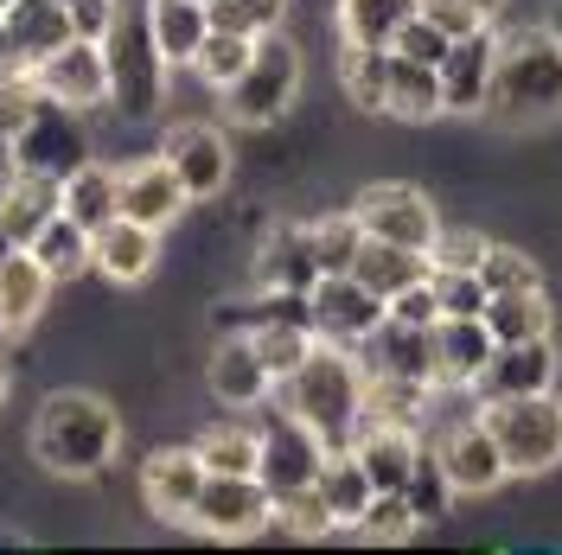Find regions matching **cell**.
Segmentation results:
<instances>
[{"label": "cell", "mask_w": 562, "mask_h": 555, "mask_svg": "<svg viewBox=\"0 0 562 555\" xmlns=\"http://www.w3.org/2000/svg\"><path fill=\"white\" fill-rule=\"evenodd\" d=\"M122 448V416L97 389H52L33 416V460L58 479H97Z\"/></svg>", "instance_id": "obj_1"}, {"label": "cell", "mask_w": 562, "mask_h": 555, "mask_svg": "<svg viewBox=\"0 0 562 555\" xmlns=\"http://www.w3.org/2000/svg\"><path fill=\"white\" fill-rule=\"evenodd\" d=\"M486 115L498 128H530V122H557L562 115V38L550 26L498 33Z\"/></svg>", "instance_id": "obj_2"}, {"label": "cell", "mask_w": 562, "mask_h": 555, "mask_svg": "<svg viewBox=\"0 0 562 555\" xmlns=\"http://www.w3.org/2000/svg\"><path fill=\"white\" fill-rule=\"evenodd\" d=\"M276 389H281V409L301 416L307 428H319L333 448H346V434L364 416V364L351 358V346H326L319 339L307 351V364L288 371Z\"/></svg>", "instance_id": "obj_3"}, {"label": "cell", "mask_w": 562, "mask_h": 555, "mask_svg": "<svg viewBox=\"0 0 562 555\" xmlns=\"http://www.w3.org/2000/svg\"><path fill=\"white\" fill-rule=\"evenodd\" d=\"M103 58H109V103L122 109L128 122L160 115L173 65H167V58H160V45H154L147 0H140V7H128V0L115 7V26H109V38H103Z\"/></svg>", "instance_id": "obj_4"}, {"label": "cell", "mask_w": 562, "mask_h": 555, "mask_svg": "<svg viewBox=\"0 0 562 555\" xmlns=\"http://www.w3.org/2000/svg\"><path fill=\"white\" fill-rule=\"evenodd\" d=\"M486 434L505 453V473L512 479H537V473H557L562 466V403L543 396H505V403H480Z\"/></svg>", "instance_id": "obj_5"}, {"label": "cell", "mask_w": 562, "mask_h": 555, "mask_svg": "<svg viewBox=\"0 0 562 555\" xmlns=\"http://www.w3.org/2000/svg\"><path fill=\"white\" fill-rule=\"evenodd\" d=\"M294 97H301V45L269 33L256 45L249 70L224 90V115H231L237 128H269V122H281V115L294 109Z\"/></svg>", "instance_id": "obj_6"}, {"label": "cell", "mask_w": 562, "mask_h": 555, "mask_svg": "<svg viewBox=\"0 0 562 555\" xmlns=\"http://www.w3.org/2000/svg\"><path fill=\"white\" fill-rule=\"evenodd\" d=\"M192 530L211 543H249V536L276 530V498L256 473H211L192 505Z\"/></svg>", "instance_id": "obj_7"}, {"label": "cell", "mask_w": 562, "mask_h": 555, "mask_svg": "<svg viewBox=\"0 0 562 555\" xmlns=\"http://www.w3.org/2000/svg\"><path fill=\"white\" fill-rule=\"evenodd\" d=\"M384 313H390V301L371 294L358 275H319L307 287V326L326 346H364L384 326Z\"/></svg>", "instance_id": "obj_8"}, {"label": "cell", "mask_w": 562, "mask_h": 555, "mask_svg": "<svg viewBox=\"0 0 562 555\" xmlns=\"http://www.w3.org/2000/svg\"><path fill=\"white\" fill-rule=\"evenodd\" d=\"M13 160L20 173H52V179H70L83 160H90V128H83V109H65V103H38L33 122L13 135Z\"/></svg>", "instance_id": "obj_9"}, {"label": "cell", "mask_w": 562, "mask_h": 555, "mask_svg": "<svg viewBox=\"0 0 562 555\" xmlns=\"http://www.w3.org/2000/svg\"><path fill=\"white\" fill-rule=\"evenodd\" d=\"M358 224L364 237H384V243H409V249H428L441 217H435V199L422 185H403V179H384V185H364L358 192Z\"/></svg>", "instance_id": "obj_10"}, {"label": "cell", "mask_w": 562, "mask_h": 555, "mask_svg": "<svg viewBox=\"0 0 562 555\" xmlns=\"http://www.w3.org/2000/svg\"><path fill=\"white\" fill-rule=\"evenodd\" d=\"M326 453H333V441H326L319 428H307L301 416L281 409V416L262 428V466H256V479L269 486V498H281V491H294V486H314L319 466H326Z\"/></svg>", "instance_id": "obj_11"}, {"label": "cell", "mask_w": 562, "mask_h": 555, "mask_svg": "<svg viewBox=\"0 0 562 555\" xmlns=\"http://www.w3.org/2000/svg\"><path fill=\"white\" fill-rule=\"evenodd\" d=\"M33 83L45 103H65V109H103L109 103V58H103V38H70L58 45L52 58L33 65Z\"/></svg>", "instance_id": "obj_12"}, {"label": "cell", "mask_w": 562, "mask_h": 555, "mask_svg": "<svg viewBox=\"0 0 562 555\" xmlns=\"http://www.w3.org/2000/svg\"><path fill=\"white\" fill-rule=\"evenodd\" d=\"M205 460L199 448H160L140 460V498H147V511L160 523H192V505H199V491H205Z\"/></svg>", "instance_id": "obj_13"}, {"label": "cell", "mask_w": 562, "mask_h": 555, "mask_svg": "<svg viewBox=\"0 0 562 555\" xmlns=\"http://www.w3.org/2000/svg\"><path fill=\"white\" fill-rule=\"evenodd\" d=\"M160 154L179 167L186 192H192V205H199V199H217V192L231 185V167H237L224 128H211V122H179V128H167Z\"/></svg>", "instance_id": "obj_14"}, {"label": "cell", "mask_w": 562, "mask_h": 555, "mask_svg": "<svg viewBox=\"0 0 562 555\" xmlns=\"http://www.w3.org/2000/svg\"><path fill=\"white\" fill-rule=\"evenodd\" d=\"M205 389L224 403V409H256V403H269L276 396V377H269V364H262V351L249 332H224L205 358Z\"/></svg>", "instance_id": "obj_15"}, {"label": "cell", "mask_w": 562, "mask_h": 555, "mask_svg": "<svg viewBox=\"0 0 562 555\" xmlns=\"http://www.w3.org/2000/svg\"><path fill=\"white\" fill-rule=\"evenodd\" d=\"M557 389V346L530 339V346H492L486 371L473 377L480 403H505V396H543Z\"/></svg>", "instance_id": "obj_16"}, {"label": "cell", "mask_w": 562, "mask_h": 555, "mask_svg": "<svg viewBox=\"0 0 562 555\" xmlns=\"http://www.w3.org/2000/svg\"><path fill=\"white\" fill-rule=\"evenodd\" d=\"M435 460L448 466V479H454V491H492L505 486L512 473H505V453H498V441L486 434V421H454V428H441L435 441Z\"/></svg>", "instance_id": "obj_17"}, {"label": "cell", "mask_w": 562, "mask_h": 555, "mask_svg": "<svg viewBox=\"0 0 562 555\" xmlns=\"http://www.w3.org/2000/svg\"><path fill=\"white\" fill-rule=\"evenodd\" d=\"M186 205H192V192H186V179H179V167L167 160V154L122 167V217L167 230V224L186 217Z\"/></svg>", "instance_id": "obj_18"}, {"label": "cell", "mask_w": 562, "mask_h": 555, "mask_svg": "<svg viewBox=\"0 0 562 555\" xmlns=\"http://www.w3.org/2000/svg\"><path fill=\"white\" fill-rule=\"evenodd\" d=\"M249 269H256V294H294V301H307V287L319 281L307 224H276V230H262Z\"/></svg>", "instance_id": "obj_19"}, {"label": "cell", "mask_w": 562, "mask_h": 555, "mask_svg": "<svg viewBox=\"0 0 562 555\" xmlns=\"http://www.w3.org/2000/svg\"><path fill=\"white\" fill-rule=\"evenodd\" d=\"M346 448L358 453V466L371 473L378 491H403L409 473H416L422 434L416 428H396V421H378V416H358V428L346 434Z\"/></svg>", "instance_id": "obj_20"}, {"label": "cell", "mask_w": 562, "mask_h": 555, "mask_svg": "<svg viewBox=\"0 0 562 555\" xmlns=\"http://www.w3.org/2000/svg\"><path fill=\"white\" fill-rule=\"evenodd\" d=\"M492 58H498V33L492 26L448 45V58H441V103H448V115H486Z\"/></svg>", "instance_id": "obj_21"}, {"label": "cell", "mask_w": 562, "mask_h": 555, "mask_svg": "<svg viewBox=\"0 0 562 555\" xmlns=\"http://www.w3.org/2000/svg\"><path fill=\"white\" fill-rule=\"evenodd\" d=\"M90 262L115 287H140L154 275V262H160V230L135 224V217H109L103 230H90Z\"/></svg>", "instance_id": "obj_22"}, {"label": "cell", "mask_w": 562, "mask_h": 555, "mask_svg": "<svg viewBox=\"0 0 562 555\" xmlns=\"http://www.w3.org/2000/svg\"><path fill=\"white\" fill-rule=\"evenodd\" d=\"M52 269L38 262L33 249H13L0 262V339H26L38 319H45V301H52Z\"/></svg>", "instance_id": "obj_23"}, {"label": "cell", "mask_w": 562, "mask_h": 555, "mask_svg": "<svg viewBox=\"0 0 562 555\" xmlns=\"http://www.w3.org/2000/svg\"><path fill=\"white\" fill-rule=\"evenodd\" d=\"M492 358V332L486 319H435V389H473V377L486 371Z\"/></svg>", "instance_id": "obj_24"}, {"label": "cell", "mask_w": 562, "mask_h": 555, "mask_svg": "<svg viewBox=\"0 0 562 555\" xmlns=\"http://www.w3.org/2000/svg\"><path fill=\"white\" fill-rule=\"evenodd\" d=\"M65 211V179L52 173H13L7 179V192H0V230L13 237V249H26Z\"/></svg>", "instance_id": "obj_25"}, {"label": "cell", "mask_w": 562, "mask_h": 555, "mask_svg": "<svg viewBox=\"0 0 562 555\" xmlns=\"http://www.w3.org/2000/svg\"><path fill=\"white\" fill-rule=\"evenodd\" d=\"M0 20H7V38H13V52H20V65H26V70H33L38 58H52L58 45L77 38L65 0H13Z\"/></svg>", "instance_id": "obj_26"}, {"label": "cell", "mask_w": 562, "mask_h": 555, "mask_svg": "<svg viewBox=\"0 0 562 555\" xmlns=\"http://www.w3.org/2000/svg\"><path fill=\"white\" fill-rule=\"evenodd\" d=\"M435 383L428 377H403V371H371L364 364V416L378 421H396V428H428V416H435Z\"/></svg>", "instance_id": "obj_27"}, {"label": "cell", "mask_w": 562, "mask_h": 555, "mask_svg": "<svg viewBox=\"0 0 562 555\" xmlns=\"http://www.w3.org/2000/svg\"><path fill=\"white\" fill-rule=\"evenodd\" d=\"M351 275L364 281L371 294L396 301L403 287H416V281L435 275V256H428V249H409V243H384V237H364L358 262H351Z\"/></svg>", "instance_id": "obj_28"}, {"label": "cell", "mask_w": 562, "mask_h": 555, "mask_svg": "<svg viewBox=\"0 0 562 555\" xmlns=\"http://www.w3.org/2000/svg\"><path fill=\"white\" fill-rule=\"evenodd\" d=\"M384 115L390 122H435V115H448V103H441V65H416V58L390 52Z\"/></svg>", "instance_id": "obj_29"}, {"label": "cell", "mask_w": 562, "mask_h": 555, "mask_svg": "<svg viewBox=\"0 0 562 555\" xmlns=\"http://www.w3.org/2000/svg\"><path fill=\"white\" fill-rule=\"evenodd\" d=\"M147 26H154V45L167 65H192L199 45L211 38V7L205 0H147Z\"/></svg>", "instance_id": "obj_30"}, {"label": "cell", "mask_w": 562, "mask_h": 555, "mask_svg": "<svg viewBox=\"0 0 562 555\" xmlns=\"http://www.w3.org/2000/svg\"><path fill=\"white\" fill-rule=\"evenodd\" d=\"M486 332L492 346H530V339H550V294L543 287H518V294H492L486 301Z\"/></svg>", "instance_id": "obj_31"}, {"label": "cell", "mask_w": 562, "mask_h": 555, "mask_svg": "<svg viewBox=\"0 0 562 555\" xmlns=\"http://www.w3.org/2000/svg\"><path fill=\"white\" fill-rule=\"evenodd\" d=\"M364 346H371V371H403V377L435 383V326H403L384 313V326Z\"/></svg>", "instance_id": "obj_32"}, {"label": "cell", "mask_w": 562, "mask_h": 555, "mask_svg": "<svg viewBox=\"0 0 562 555\" xmlns=\"http://www.w3.org/2000/svg\"><path fill=\"white\" fill-rule=\"evenodd\" d=\"M65 217H77L83 230H103L109 217H122V173L83 160V167L65 179Z\"/></svg>", "instance_id": "obj_33"}, {"label": "cell", "mask_w": 562, "mask_h": 555, "mask_svg": "<svg viewBox=\"0 0 562 555\" xmlns=\"http://www.w3.org/2000/svg\"><path fill=\"white\" fill-rule=\"evenodd\" d=\"M339 90H346L364 115H384L390 45H351V38H339Z\"/></svg>", "instance_id": "obj_34"}, {"label": "cell", "mask_w": 562, "mask_h": 555, "mask_svg": "<svg viewBox=\"0 0 562 555\" xmlns=\"http://www.w3.org/2000/svg\"><path fill=\"white\" fill-rule=\"evenodd\" d=\"M249 339L262 351V364H269V377H288V371H301L307 364V351L319 346V332L307 326V313H276V319H262V326H249Z\"/></svg>", "instance_id": "obj_35"}, {"label": "cell", "mask_w": 562, "mask_h": 555, "mask_svg": "<svg viewBox=\"0 0 562 555\" xmlns=\"http://www.w3.org/2000/svg\"><path fill=\"white\" fill-rule=\"evenodd\" d=\"M319 491H326V505H333L339 530H351V523L364 518V505L378 498L371 473L358 466V453H351V448H333V453H326V466H319Z\"/></svg>", "instance_id": "obj_36"}, {"label": "cell", "mask_w": 562, "mask_h": 555, "mask_svg": "<svg viewBox=\"0 0 562 555\" xmlns=\"http://www.w3.org/2000/svg\"><path fill=\"white\" fill-rule=\"evenodd\" d=\"M26 249L52 269V281H77L83 269H97V262H90V230H83L77 217H65V211H58V217H52Z\"/></svg>", "instance_id": "obj_37"}, {"label": "cell", "mask_w": 562, "mask_h": 555, "mask_svg": "<svg viewBox=\"0 0 562 555\" xmlns=\"http://www.w3.org/2000/svg\"><path fill=\"white\" fill-rule=\"evenodd\" d=\"M256 45H262V38H244V33H224V26H211V38L199 45V58H192L186 70H192L205 90H217V97H224V90H231V83L249 70Z\"/></svg>", "instance_id": "obj_38"}, {"label": "cell", "mask_w": 562, "mask_h": 555, "mask_svg": "<svg viewBox=\"0 0 562 555\" xmlns=\"http://www.w3.org/2000/svg\"><path fill=\"white\" fill-rule=\"evenodd\" d=\"M192 448H199V460H205V473H256V466H262V428L217 421V428H205Z\"/></svg>", "instance_id": "obj_39"}, {"label": "cell", "mask_w": 562, "mask_h": 555, "mask_svg": "<svg viewBox=\"0 0 562 555\" xmlns=\"http://www.w3.org/2000/svg\"><path fill=\"white\" fill-rule=\"evenodd\" d=\"M307 243H314L319 275H351V262L364 249V224H358V211H333V217L307 224Z\"/></svg>", "instance_id": "obj_40"}, {"label": "cell", "mask_w": 562, "mask_h": 555, "mask_svg": "<svg viewBox=\"0 0 562 555\" xmlns=\"http://www.w3.org/2000/svg\"><path fill=\"white\" fill-rule=\"evenodd\" d=\"M409 13H416V0H339V38H351V45H390Z\"/></svg>", "instance_id": "obj_41"}, {"label": "cell", "mask_w": 562, "mask_h": 555, "mask_svg": "<svg viewBox=\"0 0 562 555\" xmlns=\"http://www.w3.org/2000/svg\"><path fill=\"white\" fill-rule=\"evenodd\" d=\"M276 530L281 536H301V543H314V536H326V530H339V518H333V505H326V491L314 486H294L276 498Z\"/></svg>", "instance_id": "obj_42"}, {"label": "cell", "mask_w": 562, "mask_h": 555, "mask_svg": "<svg viewBox=\"0 0 562 555\" xmlns=\"http://www.w3.org/2000/svg\"><path fill=\"white\" fill-rule=\"evenodd\" d=\"M351 530H358L364 543H409L422 530V518H416V505H409V491H378Z\"/></svg>", "instance_id": "obj_43"}, {"label": "cell", "mask_w": 562, "mask_h": 555, "mask_svg": "<svg viewBox=\"0 0 562 555\" xmlns=\"http://www.w3.org/2000/svg\"><path fill=\"white\" fill-rule=\"evenodd\" d=\"M409 505H416V518L422 523H441L448 518V505H454L460 491H454V479H448V466L435 460V448H422L416 453V473H409Z\"/></svg>", "instance_id": "obj_44"}, {"label": "cell", "mask_w": 562, "mask_h": 555, "mask_svg": "<svg viewBox=\"0 0 562 555\" xmlns=\"http://www.w3.org/2000/svg\"><path fill=\"white\" fill-rule=\"evenodd\" d=\"M281 20H288V0H211V26H224V33L269 38L281 33Z\"/></svg>", "instance_id": "obj_45"}, {"label": "cell", "mask_w": 562, "mask_h": 555, "mask_svg": "<svg viewBox=\"0 0 562 555\" xmlns=\"http://www.w3.org/2000/svg\"><path fill=\"white\" fill-rule=\"evenodd\" d=\"M480 281H486V301H492V294H518V287H543L537 262H530L525 249H512V243H492V249H486Z\"/></svg>", "instance_id": "obj_46"}, {"label": "cell", "mask_w": 562, "mask_h": 555, "mask_svg": "<svg viewBox=\"0 0 562 555\" xmlns=\"http://www.w3.org/2000/svg\"><path fill=\"white\" fill-rule=\"evenodd\" d=\"M435 301H441V313L448 319H473V313H486V281H480V269H435Z\"/></svg>", "instance_id": "obj_47"}, {"label": "cell", "mask_w": 562, "mask_h": 555, "mask_svg": "<svg viewBox=\"0 0 562 555\" xmlns=\"http://www.w3.org/2000/svg\"><path fill=\"white\" fill-rule=\"evenodd\" d=\"M486 230H467V224H441L435 230V243H428V256H435V269H480L486 262Z\"/></svg>", "instance_id": "obj_48"}, {"label": "cell", "mask_w": 562, "mask_h": 555, "mask_svg": "<svg viewBox=\"0 0 562 555\" xmlns=\"http://www.w3.org/2000/svg\"><path fill=\"white\" fill-rule=\"evenodd\" d=\"M45 103L38 97V83H33V70H7L0 77V140H13L26 122H33V109Z\"/></svg>", "instance_id": "obj_49"}, {"label": "cell", "mask_w": 562, "mask_h": 555, "mask_svg": "<svg viewBox=\"0 0 562 555\" xmlns=\"http://www.w3.org/2000/svg\"><path fill=\"white\" fill-rule=\"evenodd\" d=\"M448 45H454V38L441 33V26H428L422 13H409V20L396 26V38H390V52H403V58H416V65H441Z\"/></svg>", "instance_id": "obj_50"}, {"label": "cell", "mask_w": 562, "mask_h": 555, "mask_svg": "<svg viewBox=\"0 0 562 555\" xmlns=\"http://www.w3.org/2000/svg\"><path fill=\"white\" fill-rule=\"evenodd\" d=\"M416 13L428 26H441L448 38H467V33H480V26H492V13H480L473 0H416Z\"/></svg>", "instance_id": "obj_51"}, {"label": "cell", "mask_w": 562, "mask_h": 555, "mask_svg": "<svg viewBox=\"0 0 562 555\" xmlns=\"http://www.w3.org/2000/svg\"><path fill=\"white\" fill-rule=\"evenodd\" d=\"M390 319H403V326H435V319H441L435 281H416V287H403V294L390 301Z\"/></svg>", "instance_id": "obj_52"}, {"label": "cell", "mask_w": 562, "mask_h": 555, "mask_svg": "<svg viewBox=\"0 0 562 555\" xmlns=\"http://www.w3.org/2000/svg\"><path fill=\"white\" fill-rule=\"evenodd\" d=\"M115 7H122V0H77V7H70V26H77V38H109V26H115Z\"/></svg>", "instance_id": "obj_53"}, {"label": "cell", "mask_w": 562, "mask_h": 555, "mask_svg": "<svg viewBox=\"0 0 562 555\" xmlns=\"http://www.w3.org/2000/svg\"><path fill=\"white\" fill-rule=\"evenodd\" d=\"M7 70H26V65H20V52H13V38H7V20H0V77H7Z\"/></svg>", "instance_id": "obj_54"}, {"label": "cell", "mask_w": 562, "mask_h": 555, "mask_svg": "<svg viewBox=\"0 0 562 555\" xmlns=\"http://www.w3.org/2000/svg\"><path fill=\"white\" fill-rule=\"evenodd\" d=\"M20 173V160H13V140H0V192H7V179Z\"/></svg>", "instance_id": "obj_55"}, {"label": "cell", "mask_w": 562, "mask_h": 555, "mask_svg": "<svg viewBox=\"0 0 562 555\" xmlns=\"http://www.w3.org/2000/svg\"><path fill=\"white\" fill-rule=\"evenodd\" d=\"M550 33L562 38V0H557V7H550Z\"/></svg>", "instance_id": "obj_56"}, {"label": "cell", "mask_w": 562, "mask_h": 555, "mask_svg": "<svg viewBox=\"0 0 562 555\" xmlns=\"http://www.w3.org/2000/svg\"><path fill=\"white\" fill-rule=\"evenodd\" d=\"M7 389H13V377H7V358H0V403H7Z\"/></svg>", "instance_id": "obj_57"}, {"label": "cell", "mask_w": 562, "mask_h": 555, "mask_svg": "<svg viewBox=\"0 0 562 555\" xmlns=\"http://www.w3.org/2000/svg\"><path fill=\"white\" fill-rule=\"evenodd\" d=\"M7 256H13V237H7V230H0V262H7Z\"/></svg>", "instance_id": "obj_58"}, {"label": "cell", "mask_w": 562, "mask_h": 555, "mask_svg": "<svg viewBox=\"0 0 562 555\" xmlns=\"http://www.w3.org/2000/svg\"><path fill=\"white\" fill-rule=\"evenodd\" d=\"M473 7H480V13H498V7H505V0H473Z\"/></svg>", "instance_id": "obj_59"}, {"label": "cell", "mask_w": 562, "mask_h": 555, "mask_svg": "<svg viewBox=\"0 0 562 555\" xmlns=\"http://www.w3.org/2000/svg\"><path fill=\"white\" fill-rule=\"evenodd\" d=\"M7 7H13V0H0V13H7Z\"/></svg>", "instance_id": "obj_60"}, {"label": "cell", "mask_w": 562, "mask_h": 555, "mask_svg": "<svg viewBox=\"0 0 562 555\" xmlns=\"http://www.w3.org/2000/svg\"><path fill=\"white\" fill-rule=\"evenodd\" d=\"M65 7H77V0H65Z\"/></svg>", "instance_id": "obj_61"}, {"label": "cell", "mask_w": 562, "mask_h": 555, "mask_svg": "<svg viewBox=\"0 0 562 555\" xmlns=\"http://www.w3.org/2000/svg\"><path fill=\"white\" fill-rule=\"evenodd\" d=\"M205 7H211V0H205Z\"/></svg>", "instance_id": "obj_62"}]
</instances>
